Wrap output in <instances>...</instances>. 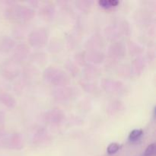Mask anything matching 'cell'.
Instances as JSON below:
<instances>
[{"instance_id": "cell-2", "label": "cell", "mask_w": 156, "mask_h": 156, "mask_svg": "<svg viewBox=\"0 0 156 156\" xmlns=\"http://www.w3.org/2000/svg\"><path fill=\"white\" fill-rule=\"evenodd\" d=\"M142 134H143V131H142L141 129H134V130L132 131L131 133L129 134V140H131V141L136 140L137 139H139L141 136Z\"/></svg>"}, {"instance_id": "cell-1", "label": "cell", "mask_w": 156, "mask_h": 156, "mask_svg": "<svg viewBox=\"0 0 156 156\" xmlns=\"http://www.w3.org/2000/svg\"><path fill=\"white\" fill-rule=\"evenodd\" d=\"M119 3L118 1H115V0H102V1L99 2V4L101 6H102L103 8L105 9H108V8L114 7V6L117 5Z\"/></svg>"}, {"instance_id": "cell-4", "label": "cell", "mask_w": 156, "mask_h": 156, "mask_svg": "<svg viewBox=\"0 0 156 156\" xmlns=\"http://www.w3.org/2000/svg\"><path fill=\"white\" fill-rule=\"evenodd\" d=\"M155 144H151L148 146L146 149V152H145L144 155L145 156H153L155 155Z\"/></svg>"}, {"instance_id": "cell-3", "label": "cell", "mask_w": 156, "mask_h": 156, "mask_svg": "<svg viewBox=\"0 0 156 156\" xmlns=\"http://www.w3.org/2000/svg\"><path fill=\"white\" fill-rule=\"evenodd\" d=\"M120 149V146L117 143H111L108 147V153L110 155L116 153Z\"/></svg>"}]
</instances>
